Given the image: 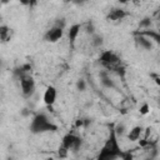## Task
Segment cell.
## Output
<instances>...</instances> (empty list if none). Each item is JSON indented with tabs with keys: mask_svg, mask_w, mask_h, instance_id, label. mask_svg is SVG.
<instances>
[{
	"mask_svg": "<svg viewBox=\"0 0 160 160\" xmlns=\"http://www.w3.org/2000/svg\"><path fill=\"white\" fill-rule=\"evenodd\" d=\"M19 1H20V4H22L25 6H30V1L29 0H19Z\"/></svg>",
	"mask_w": 160,
	"mask_h": 160,
	"instance_id": "obj_27",
	"label": "cell"
},
{
	"mask_svg": "<svg viewBox=\"0 0 160 160\" xmlns=\"http://www.w3.org/2000/svg\"><path fill=\"white\" fill-rule=\"evenodd\" d=\"M112 130H114L115 135L118 136V139L121 138V136H124V135H126V128H125V125H124L122 122L116 124L115 128H112Z\"/></svg>",
	"mask_w": 160,
	"mask_h": 160,
	"instance_id": "obj_17",
	"label": "cell"
},
{
	"mask_svg": "<svg viewBox=\"0 0 160 160\" xmlns=\"http://www.w3.org/2000/svg\"><path fill=\"white\" fill-rule=\"evenodd\" d=\"M151 25H152V19L151 18H149V16H146V18H144V19H141L140 21H139V24H138V30H146V29H150L151 28Z\"/></svg>",
	"mask_w": 160,
	"mask_h": 160,
	"instance_id": "obj_16",
	"label": "cell"
},
{
	"mask_svg": "<svg viewBox=\"0 0 160 160\" xmlns=\"http://www.w3.org/2000/svg\"><path fill=\"white\" fill-rule=\"evenodd\" d=\"M55 26H58V28H61V29H65V26H66V21H65V19H58L56 21H55V24H54Z\"/></svg>",
	"mask_w": 160,
	"mask_h": 160,
	"instance_id": "obj_21",
	"label": "cell"
},
{
	"mask_svg": "<svg viewBox=\"0 0 160 160\" xmlns=\"http://www.w3.org/2000/svg\"><path fill=\"white\" fill-rule=\"evenodd\" d=\"M141 35H144V36H146V38H149L150 40H152L154 42H156V44H159L160 42V34L156 31V30H154V29H146V30H138Z\"/></svg>",
	"mask_w": 160,
	"mask_h": 160,
	"instance_id": "obj_14",
	"label": "cell"
},
{
	"mask_svg": "<svg viewBox=\"0 0 160 160\" xmlns=\"http://www.w3.org/2000/svg\"><path fill=\"white\" fill-rule=\"evenodd\" d=\"M80 31H81V25L80 24H74V25H71L68 29L66 35H68V39H69V42H70L71 46H74V44H75V41H76Z\"/></svg>",
	"mask_w": 160,
	"mask_h": 160,
	"instance_id": "obj_10",
	"label": "cell"
},
{
	"mask_svg": "<svg viewBox=\"0 0 160 160\" xmlns=\"http://www.w3.org/2000/svg\"><path fill=\"white\" fill-rule=\"evenodd\" d=\"M29 1H30V6H35L39 0H29Z\"/></svg>",
	"mask_w": 160,
	"mask_h": 160,
	"instance_id": "obj_28",
	"label": "cell"
},
{
	"mask_svg": "<svg viewBox=\"0 0 160 160\" xmlns=\"http://www.w3.org/2000/svg\"><path fill=\"white\" fill-rule=\"evenodd\" d=\"M150 76H151V78H154V81H155L156 84H159V75H158V74L151 72V74H150Z\"/></svg>",
	"mask_w": 160,
	"mask_h": 160,
	"instance_id": "obj_25",
	"label": "cell"
},
{
	"mask_svg": "<svg viewBox=\"0 0 160 160\" xmlns=\"http://www.w3.org/2000/svg\"><path fill=\"white\" fill-rule=\"evenodd\" d=\"M62 36H64V29L58 28V26L54 25L52 28H50V29L45 32L44 40L48 41V42H58Z\"/></svg>",
	"mask_w": 160,
	"mask_h": 160,
	"instance_id": "obj_6",
	"label": "cell"
},
{
	"mask_svg": "<svg viewBox=\"0 0 160 160\" xmlns=\"http://www.w3.org/2000/svg\"><path fill=\"white\" fill-rule=\"evenodd\" d=\"M149 110H150V106H149V104H146V102H144V104L140 106V109H139V111H140L141 115H146V114L149 112Z\"/></svg>",
	"mask_w": 160,
	"mask_h": 160,
	"instance_id": "obj_20",
	"label": "cell"
},
{
	"mask_svg": "<svg viewBox=\"0 0 160 160\" xmlns=\"http://www.w3.org/2000/svg\"><path fill=\"white\" fill-rule=\"evenodd\" d=\"M119 1H120L121 4H126V2H128V0H119Z\"/></svg>",
	"mask_w": 160,
	"mask_h": 160,
	"instance_id": "obj_31",
	"label": "cell"
},
{
	"mask_svg": "<svg viewBox=\"0 0 160 160\" xmlns=\"http://www.w3.org/2000/svg\"><path fill=\"white\" fill-rule=\"evenodd\" d=\"M19 84H20V90H21V95L25 98V99H29L34 95L35 92V80L34 78L31 76V74H25L22 75L19 80Z\"/></svg>",
	"mask_w": 160,
	"mask_h": 160,
	"instance_id": "obj_4",
	"label": "cell"
},
{
	"mask_svg": "<svg viewBox=\"0 0 160 160\" xmlns=\"http://www.w3.org/2000/svg\"><path fill=\"white\" fill-rule=\"evenodd\" d=\"M89 0H74L72 1V4H76V5H82V4H85V2H88Z\"/></svg>",
	"mask_w": 160,
	"mask_h": 160,
	"instance_id": "obj_26",
	"label": "cell"
},
{
	"mask_svg": "<svg viewBox=\"0 0 160 160\" xmlns=\"http://www.w3.org/2000/svg\"><path fill=\"white\" fill-rule=\"evenodd\" d=\"M56 130H58V126L52 121H50L48 115L44 112H38L31 119L30 131L32 134H44V132H51Z\"/></svg>",
	"mask_w": 160,
	"mask_h": 160,
	"instance_id": "obj_2",
	"label": "cell"
},
{
	"mask_svg": "<svg viewBox=\"0 0 160 160\" xmlns=\"http://www.w3.org/2000/svg\"><path fill=\"white\" fill-rule=\"evenodd\" d=\"M142 132H144L142 126L136 125V126L131 128L129 131H126V138H128L129 141H138V140H140Z\"/></svg>",
	"mask_w": 160,
	"mask_h": 160,
	"instance_id": "obj_12",
	"label": "cell"
},
{
	"mask_svg": "<svg viewBox=\"0 0 160 160\" xmlns=\"http://www.w3.org/2000/svg\"><path fill=\"white\" fill-rule=\"evenodd\" d=\"M64 1H65V2H66V4H69V2H72V1H74V0H64Z\"/></svg>",
	"mask_w": 160,
	"mask_h": 160,
	"instance_id": "obj_32",
	"label": "cell"
},
{
	"mask_svg": "<svg viewBox=\"0 0 160 160\" xmlns=\"http://www.w3.org/2000/svg\"><path fill=\"white\" fill-rule=\"evenodd\" d=\"M99 79H100V82L102 85V88L105 89H116V85H115V81L112 80L110 72L108 70H100L99 72Z\"/></svg>",
	"mask_w": 160,
	"mask_h": 160,
	"instance_id": "obj_9",
	"label": "cell"
},
{
	"mask_svg": "<svg viewBox=\"0 0 160 160\" xmlns=\"http://www.w3.org/2000/svg\"><path fill=\"white\" fill-rule=\"evenodd\" d=\"M2 65H4V62H2V59H1V58H0V69H1V68H2Z\"/></svg>",
	"mask_w": 160,
	"mask_h": 160,
	"instance_id": "obj_30",
	"label": "cell"
},
{
	"mask_svg": "<svg viewBox=\"0 0 160 160\" xmlns=\"http://www.w3.org/2000/svg\"><path fill=\"white\" fill-rule=\"evenodd\" d=\"M68 154H69V150L68 149H65L64 146H60L59 148V156L60 158H66Z\"/></svg>",
	"mask_w": 160,
	"mask_h": 160,
	"instance_id": "obj_22",
	"label": "cell"
},
{
	"mask_svg": "<svg viewBox=\"0 0 160 160\" xmlns=\"http://www.w3.org/2000/svg\"><path fill=\"white\" fill-rule=\"evenodd\" d=\"M56 96H58V91L54 86H48L46 90L44 91V95H42V100H44V104L50 109L52 108V105L55 104L56 101Z\"/></svg>",
	"mask_w": 160,
	"mask_h": 160,
	"instance_id": "obj_8",
	"label": "cell"
},
{
	"mask_svg": "<svg viewBox=\"0 0 160 160\" xmlns=\"http://www.w3.org/2000/svg\"><path fill=\"white\" fill-rule=\"evenodd\" d=\"M81 28H84V31H85L88 35H92V34H95V25H94V22H92L91 20L86 21L85 25L81 26Z\"/></svg>",
	"mask_w": 160,
	"mask_h": 160,
	"instance_id": "obj_18",
	"label": "cell"
},
{
	"mask_svg": "<svg viewBox=\"0 0 160 160\" xmlns=\"http://www.w3.org/2000/svg\"><path fill=\"white\" fill-rule=\"evenodd\" d=\"M134 40H135L136 45L139 48L144 49V50H148L149 51V50H152V48H154V41L150 40L149 38L141 35L139 31H135L134 32Z\"/></svg>",
	"mask_w": 160,
	"mask_h": 160,
	"instance_id": "obj_7",
	"label": "cell"
},
{
	"mask_svg": "<svg viewBox=\"0 0 160 160\" xmlns=\"http://www.w3.org/2000/svg\"><path fill=\"white\" fill-rule=\"evenodd\" d=\"M30 112H31V111H30L28 108H25V109L21 110V115H22V116H30Z\"/></svg>",
	"mask_w": 160,
	"mask_h": 160,
	"instance_id": "obj_24",
	"label": "cell"
},
{
	"mask_svg": "<svg viewBox=\"0 0 160 160\" xmlns=\"http://www.w3.org/2000/svg\"><path fill=\"white\" fill-rule=\"evenodd\" d=\"M75 128L76 129H85V126H84V118H80V119H78L76 120V122H75Z\"/></svg>",
	"mask_w": 160,
	"mask_h": 160,
	"instance_id": "obj_23",
	"label": "cell"
},
{
	"mask_svg": "<svg viewBox=\"0 0 160 160\" xmlns=\"http://www.w3.org/2000/svg\"><path fill=\"white\" fill-rule=\"evenodd\" d=\"M90 42H91V45H92V48H95V49H99V48H101L102 46V44H104V38H102V35H100V34H92V35H90Z\"/></svg>",
	"mask_w": 160,
	"mask_h": 160,
	"instance_id": "obj_15",
	"label": "cell"
},
{
	"mask_svg": "<svg viewBox=\"0 0 160 160\" xmlns=\"http://www.w3.org/2000/svg\"><path fill=\"white\" fill-rule=\"evenodd\" d=\"M1 21H2V16L0 15V24H1Z\"/></svg>",
	"mask_w": 160,
	"mask_h": 160,
	"instance_id": "obj_33",
	"label": "cell"
},
{
	"mask_svg": "<svg viewBox=\"0 0 160 160\" xmlns=\"http://www.w3.org/2000/svg\"><path fill=\"white\" fill-rule=\"evenodd\" d=\"M99 64L104 70H108L109 72H111L118 65L121 64V60L114 51L104 50L99 56Z\"/></svg>",
	"mask_w": 160,
	"mask_h": 160,
	"instance_id": "obj_3",
	"label": "cell"
},
{
	"mask_svg": "<svg viewBox=\"0 0 160 160\" xmlns=\"http://www.w3.org/2000/svg\"><path fill=\"white\" fill-rule=\"evenodd\" d=\"M126 11L124 9H120V8H114L109 11L108 14V20L109 21H120L122 20L125 16H126Z\"/></svg>",
	"mask_w": 160,
	"mask_h": 160,
	"instance_id": "obj_11",
	"label": "cell"
},
{
	"mask_svg": "<svg viewBox=\"0 0 160 160\" xmlns=\"http://www.w3.org/2000/svg\"><path fill=\"white\" fill-rule=\"evenodd\" d=\"M120 152H121V150H120L118 136L115 135L114 130L111 129L110 136L105 141V144H104L98 159L99 160H114V159H118L120 156Z\"/></svg>",
	"mask_w": 160,
	"mask_h": 160,
	"instance_id": "obj_1",
	"label": "cell"
},
{
	"mask_svg": "<svg viewBox=\"0 0 160 160\" xmlns=\"http://www.w3.org/2000/svg\"><path fill=\"white\" fill-rule=\"evenodd\" d=\"M75 86H76V90H78V91L84 92V91L88 89V82H86V80H85V79H79V80L76 81Z\"/></svg>",
	"mask_w": 160,
	"mask_h": 160,
	"instance_id": "obj_19",
	"label": "cell"
},
{
	"mask_svg": "<svg viewBox=\"0 0 160 160\" xmlns=\"http://www.w3.org/2000/svg\"><path fill=\"white\" fill-rule=\"evenodd\" d=\"M10 0H0V4H8Z\"/></svg>",
	"mask_w": 160,
	"mask_h": 160,
	"instance_id": "obj_29",
	"label": "cell"
},
{
	"mask_svg": "<svg viewBox=\"0 0 160 160\" xmlns=\"http://www.w3.org/2000/svg\"><path fill=\"white\" fill-rule=\"evenodd\" d=\"M11 36H12V30L5 24H0V41L8 42L11 40Z\"/></svg>",
	"mask_w": 160,
	"mask_h": 160,
	"instance_id": "obj_13",
	"label": "cell"
},
{
	"mask_svg": "<svg viewBox=\"0 0 160 160\" xmlns=\"http://www.w3.org/2000/svg\"><path fill=\"white\" fill-rule=\"evenodd\" d=\"M81 144H82V139H81L79 135L74 134V132L66 134V135L62 138V141H61V146H64V148L68 149L69 151H70V150H72V151L79 150L80 146H81Z\"/></svg>",
	"mask_w": 160,
	"mask_h": 160,
	"instance_id": "obj_5",
	"label": "cell"
}]
</instances>
